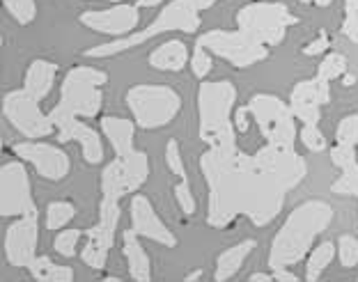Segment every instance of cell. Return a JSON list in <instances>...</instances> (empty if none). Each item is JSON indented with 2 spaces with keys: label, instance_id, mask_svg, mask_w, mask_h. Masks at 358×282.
Returning <instances> with one entry per match:
<instances>
[{
  "label": "cell",
  "instance_id": "1",
  "mask_svg": "<svg viewBox=\"0 0 358 282\" xmlns=\"http://www.w3.org/2000/svg\"><path fill=\"white\" fill-rule=\"evenodd\" d=\"M237 131L209 144L200 156L209 200L207 223L223 230L239 216H248L257 228L282 212L287 193L306 179L308 165L294 144L266 142L253 156L237 147Z\"/></svg>",
  "mask_w": 358,
  "mask_h": 282
},
{
  "label": "cell",
  "instance_id": "2",
  "mask_svg": "<svg viewBox=\"0 0 358 282\" xmlns=\"http://www.w3.org/2000/svg\"><path fill=\"white\" fill-rule=\"evenodd\" d=\"M333 221V209L324 200H308L299 205L294 212L287 216V221L275 235L268 253V267L287 269L292 264L301 262L313 248L315 239L329 228Z\"/></svg>",
  "mask_w": 358,
  "mask_h": 282
},
{
  "label": "cell",
  "instance_id": "3",
  "mask_svg": "<svg viewBox=\"0 0 358 282\" xmlns=\"http://www.w3.org/2000/svg\"><path fill=\"white\" fill-rule=\"evenodd\" d=\"M108 80V74L94 67H74L67 71L60 87V101L48 117L55 128L74 117H96L103 103L101 87Z\"/></svg>",
  "mask_w": 358,
  "mask_h": 282
},
{
  "label": "cell",
  "instance_id": "4",
  "mask_svg": "<svg viewBox=\"0 0 358 282\" xmlns=\"http://www.w3.org/2000/svg\"><path fill=\"white\" fill-rule=\"evenodd\" d=\"M198 28H200V12L195 10L189 0H173V3H168L164 10H161V14L145 30L131 32V35H127V37H117L115 42L99 44V46L90 48V51H85L83 55L85 58H110V55L124 53L129 48L141 46L143 42H148L152 37L164 35V32L182 30V32L193 35Z\"/></svg>",
  "mask_w": 358,
  "mask_h": 282
},
{
  "label": "cell",
  "instance_id": "5",
  "mask_svg": "<svg viewBox=\"0 0 358 282\" xmlns=\"http://www.w3.org/2000/svg\"><path fill=\"white\" fill-rule=\"evenodd\" d=\"M237 101V87L230 80H205L198 92L200 138L214 144L223 135L237 131L230 122V110Z\"/></svg>",
  "mask_w": 358,
  "mask_h": 282
},
{
  "label": "cell",
  "instance_id": "6",
  "mask_svg": "<svg viewBox=\"0 0 358 282\" xmlns=\"http://www.w3.org/2000/svg\"><path fill=\"white\" fill-rule=\"evenodd\" d=\"M127 106L141 128H161L177 117L182 99L168 85H134L127 92Z\"/></svg>",
  "mask_w": 358,
  "mask_h": 282
},
{
  "label": "cell",
  "instance_id": "7",
  "mask_svg": "<svg viewBox=\"0 0 358 282\" xmlns=\"http://www.w3.org/2000/svg\"><path fill=\"white\" fill-rule=\"evenodd\" d=\"M299 19L280 3H255L241 7L237 14V26L241 32H246L248 37H253L255 42L264 46L280 44L287 28L294 26Z\"/></svg>",
  "mask_w": 358,
  "mask_h": 282
},
{
  "label": "cell",
  "instance_id": "8",
  "mask_svg": "<svg viewBox=\"0 0 358 282\" xmlns=\"http://www.w3.org/2000/svg\"><path fill=\"white\" fill-rule=\"evenodd\" d=\"M198 46L207 48L209 53L221 55L234 67H250L268 55V46L255 42L241 30H209L198 39Z\"/></svg>",
  "mask_w": 358,
  "mask_h": 282
},
{
  "label": "cell",
  "instance_id": "9",
  "mask_svg": "<svg viewBox=\"0 0 358 282\" xmlns=\"http://www.w3.org/2000/svg\"><path fill=\"white\" fill-rule=\"evenodd\" d=\"M3 112L10 124L26 138H44L55 131L53 119L39 110V101L26 90H12L3 99Z\"/></svg>",
  "mask_w": 358,
  "mask_h": 282
},
{
  "label": "cell",
  "instance_id": "10",
  "mask_svg": "<svg viewBox=\"0 0 358 282\" xmlns=\"http://www.w3.org/2000/svg\"><path fill=\"white\" fill-rule=\"evenodd\" d=\"M37 212L32 198L30 177L26 165L19 161H10L0 170V214L5 216H26Z\"/></svg>",
  "mask_w": 358,
  "mask_h": 282
},
{
  "label": "cell",
  "instance_id": "11",
  "mask_svg": "<svg viewBox=\"0 0 358 282\" xmlns=\"http://www.w3.org/2000/svg\"><path fill=\"white\" fill-rule=\"evenodd\" d=\"M37 239L39 225L37 212L19 216V221L12 223L5 232V257L12 267L28 269L37 257Z\"/></svg>",
  "mask_w": 358,
  "mask_h": 282
},
{
  "label": "cell",
  "instance_id": "12",
  "mask_svg": "<svg viewBox=\"0 0 358 282\" xmlns=\"http://www.w3.org/2000/svg\"><path fill=\"white\" fill-rule=\"evenodd\" d=\"M14 154L32 163L39 177L51 179V181L64 179L71 170L69 156L64 154L62 149L53 147V144H46V142H32V140L19 142V144H14Z\"/></svg>",
  "mask_w": 358,
  "mask_h": 282
},
{
  "label": "cell",
  "instance_id": "13",
  "mask_svg": "<svg viewBox=\"0 0 358 282\" xmlns=\"http://www.w3.org/2000/svg\"><path fill=\"white\" fill-rule=\"evenodd\" d=\"M78 21L83 23L85 28L101 32V35H110V37H127L131 35L134 28L141 21V14H138L136 5H124L117 3L110 10H92V12H83L78 16Z\"/></svg>",
  "mask_w": 358,
  "mask_h": 282
},
{
  "label": "cell",
  "instance_id": "14",
  "mask_svg": "<svg viewBox=\"0 0 358 282\" xmlns=\"http://www.w3.org/2000/svg\"><path fill=\"white\" fill-rule=\"evenodd\" d=\"M131 230L138 237L157 241V244L166 246V248L177 246L175 235L166 228V223L159 218L157 212H154L152 202L145 195H141V193L134 195V200H131Z\"/></svg>",
  "mask_w": 358,
  "mask_h": 282
},
{
  "label": "cell",
  "instance_id": "15",
  "mask_svg": "<svg viewBox=\"0 0 358 282\" xmlns=\"http://www.w3.org/2000/svg\"><path fill=\"white\" fill-rule=\"evenodd\" d=\"M55 140L58 142H78L83 147V156L90 165H96L103 161V144H101V135L94 131L92 126H87L78 119H67L55 128Z\"/></svg>",
  "mask_w": 358,
  "mask_h": 282
},
{
  "label": "cell",
  "instance_id": "16",
  "mask_svg": "<svg viewBox=\"0 0 358 282\" xmlns=\"http://www.w3.org/2000/svg\"><path fill=\"white\" fill-rule=\"evenodd\" d=\"M115 225H108L103 221H96V225H92L90 230H85V246L80 251V260L83 264H87L90 269H103L106 262H108V253L113 248V241H115Z\"/></svg>",
  "mask_w": 358,
  "mask_h": 282
},
{
  "label": "cell",
  "instance_id": "17",
  "mask_svg": "<svg viewBox=\"0 0 358 282\" xmlns=\"http://www.w3.org/2000/svg\"><path fill=\"white\" fill-rule=\"evenodd\" d=\"M136 122L124 117H101V131L106 138L110 140L113 149H115L117 158H127L134 154V133Z\"/></svg>",
  "mask_w": 358,
  "mask_h": 282
},
{
  "label": "cell",
  "instance_id": "18",
  "mask_svg": "<svg viewBox=\"0 0 358 282\" xmlns=\"http://www.w3.org/2000/svg\"><path fill=\"white\" fill-rule=\"evenodd\" d=\"M55 76H58V64L48 60H35L23 76V90L35 96L37 101H42L51 94Z\"/></svg>",
  "mask_w": 358,
  "mask_h": 282
},
{
  "label": "cell",
  "instance_id": "19",
  "mask_svg": "<svg viewBox=\"0 0 358 282\" xmlns=\"http://www.w3.org/2000/svg\"><path fill=\"white\" fill-rule=\"evenodd\" d=\"M122 251H124L129 273L136 282H150L152 280V264L150 255L145 253V248L138 241V235L134 230H124L122 235Z\"/></svg>",
  "mask_w": 358,
  "mask_h": 282
},
{
  "label": "cell",
  "instance_id": "20",
  "mask_svg": "<svg viewBox=\"0 0 358 282\" xmlns=\"http://www.w3.org/2000/svg\"><path fill=\"white\" fill-rule=\"evenodd\" d=\"M186 62H189V48L179 39H170L150 53V67L159 71H182Z\"/></svg>",
  "mask_w": 358,
  "mask_h": 282
},
{
  "label": "cell",
  "instance_id": "21",
  "mask_svg": "<svg viewBox=\"0 0 358 282\" xmlns=\"http://www.w3.org/2000/svg\"><path fill=\"white\" fill-rule=\"evenodd\" d=\"M287 108H289L287 103L280 101L278 96H273V94H255L248 103V112L255 117L262 135L268 133V128L273 126L275 119H278Z\"/></svg>",
  "mask_w": 358,
  "mask_h": 282
},
{
  "label": "cell",
  "instance_id": "22",
  "mask_svg": "<svg viewBox=\"0 0 358 282\" xmlns=\"http://www.w3.org/2000/svg\"><path fill=\"white\" fill-rule=\"evenodd\" d=\"M253 248H255V241L246 239V241H241V244L232 246L230 251H225L221 257H218V262H216L214 278L218 282H223V280H230L232 276H237V271L241 269L243 260H246V257L253 253Z\"/></svg>",
  "mask_w": 358,
  "mask_h": 282
},
{
  "label": "cell",
  "instance_id": "23",
  "mask_svg": "<svg viewBox=\"0 0 358 282\" xmlns=\"http://www.w3.org/2000/svg\"><path fill=\"white\" fill-rule=\"evenodd\" d=\"M329 101H331V87L327 80L320 78L301 80L289 96V106H296V103H317V106H324Z\"/></svg>",
  "mask_w": 358,
  "mask_h": 282
},
{
  "label": "cell",
  "instance_id": "24",
  "mask_svg": "<svg viewBox=\"0 0 358 282\" xmlns=\"http://www.w3.org/2000/svg\"><path fill=\"white\" fill-rule=\"evenodd\" d=\"M127 193H129V184L124 175V163H122V158H115L101 172V195L110 200H122Z\"/></svg>",
  "mask_w": 358,
  "mask_h": 282
},
{
  "label": "cell",
  "instance_id": "25",
  "mask_svg": "<svg viewBox=\"0 0 358 282\" xmlns=\"http://www.w3.org/2000/svg\"><path fill=\"white\" fill-rule=\"evenodd\" d=\"M333 257H336V246H333L331 241H324L322 246H317L313 251V255H310V260H308L306 280L315 282L324 273V269H327L329 264L333 262Z\"/></svg>",
  "mask_w": 358,
  "mask_h": 282
},
{
  "label": "cell",
  "instance_id": "26",
  "mask_svg": "<svg viewBox=\"0 0 358 282\" xmlns=\"http://www.w3.org/2000/svg\"><path fill=\"white\" fill-rule=\"evenodd\" d=\"M76 216V207L71 202H51L46 209V230H60Z\"/></svg>",
  "mask_w": 358,
  "mask_h": 282
},
{
  "label": "cell",
  "instance_id": "27",
  "mask_svg": "<svg viewBox=\"0 0 358 282\" xmlns=\"http://www.w3.org/2000/svg\"><path fill=\"white\" fill-rule=\"evenodd\" d=\"M347 71V58L343 53H331L324 58V62L320 64V69H317V78L320 80H336L340 78Z\"/></svg>",
  "mask_w": 358,
  "mask_h": 282
},
{
  "label": "cell",
  "instance_id": "28",
  "mask_svg": "<svg viewBox=\"0 0 358 282\" xmlns=\"http://www.w3.org/2000/svg\"><path fill=\"white\" fill-rule=\"evenodd\" d=\"M5 10L14 16V21H19L21 26H28V23L35 21L37 16V3L35 0H3Z\"/></svg>",
  "mask_w": 358,
  "mask_h": 282
},
{
  "label": "cell",
  "instance_id": "29",
  "mask_svg": "<svg viewBox=\"0 0 358 282\" xmlns=\"http://www.w3.org/2000/svg\"><path fill=\"white\" fill-rule=\"evenodd\" d=\"M331 193L336 195H356L358 198V163L343 168L340 179L331 186Z\"/></svg>",
  "mask_w": 358,
  "mask_h": 282
},
{
  "label": "cell",
  "instance_id": "30",
  "mask_svg": "<svg viewBox=\"0 0 358 282\" xmlns=\"http://www.w3.org/2000/svg\"><path fill=\"white\" fill-rule=\"evenodd\" d=\"M80 237H83V230H62L53 241L55 253H60L62 257H74Z\"/></svg>",
  "mask_w": 358,
  "mask_h": 282
},
{
  "label": "cell",
  "instance_id": "31",
  "mask_svg": "<svg viewBox=\"0 0 358 282\" xmlns=\"http://www.w3.org/2000/svg\"><path fill=\"white\" fill-rule=\"evenodd\" d=\"M336 140L340 144H358V115H347L345 119H340V124L336 128Z\"/></svg>",
  "mask_w": 358,
  "mask_h": 282
},
{
  "label": "cell",
  "instance_id": "32",
  "mask_svg": "<svg viewBox=\"0 0 358 282\" xmlns=\"http://www.w3.org/2000/svg\"><path fill=\"white\" fill-rule=\"evenodd\" d=\"M338 255H340V264L347 269H352L358 264V239L352 235L340 237L338 241Z\"/></svg>",
  "mask_w": 358,
  "mask_h": 282
},
{
  "label": "cell",
  "instance_id": "33",
  "mask_svg": "<svg viewBox=\"0 0 358 282\" xmlns=\"http://www.w3.org/2000/svg\"><path fill=\"white\" fill-rule=\"evenodd\" d=\"M343 32L358 44V0H345V21Z\"/></svg>",
  "mask_w": 358,
  "mask_h": 282
},
{
  "label": "cell",
  "instance_id": "34",
  "mask_svg": "<svg viewBox=\"0 0 358 282\" xmlns=\"http://www.w3.org/2000/svg\"><path fill=\"white\" fill-rule=\"evenodd\" d=\"M211 67H214V60H211V53L207 51V48H202L195 44V51H193V58H191V69L193 74L198 78H205Z\"/></svg>",
  "mask_w": 358,
  "mask_h": 282
},
{
  "label": "cell",
  "instance_id": "35",
  "mask_svg": "<svg viewBox=\"0 0 358 282\" xmlns=\"http://www.w3.org/2000/svg\"><path fill=\"white\" fill-rule=\"evenodd\" d=\"M166 161H168V168L173 170L179 181H189V175H186V168H184V161L182 154H179V142L177 140H170L168 147H166Z\"/></svg>",
  "mask_w": 358,
  "mask_h": 282
},
{
  "label": "cell",
  "instance_id": "36",
  "mask_svg": "<svg viewBox=\"0 0 358 282\" xmlns=\"http://www.w3.org/2000/svg\"><path fill=\"white\" fill-rule=\"evenodd\" d=\"M299 138L303 140V144L310 151H322L327 149V138L322 135V131L317 128V124H303V128H301Z\"/></svg>",
  "mask_w": 358,
  "mask_h": 282
},
{
  "label": "cell",
  "instance_id": "37",
  "mask_svg": "<svg viewBox=\"0 0 358 282\" xmlns=\"http://www.w3.org/2000/svg\"><path fill=\"white\" fill-rule=\"evenodd\" d=\"M175 200H177V205L182 207V212L186 216L195 214V198H193V193H191L189 181H179L177 184V186H175Z\"/></svg>",
  "mask_w": 358,
  "mask_h": 282
},
{
  "label": "cell",
  "instance_id": "38",
  "mask_svg": "<svg viewBox=\"0 0 358 282\" xmlns=\"http://www.w3.org/2000/svg\"><path fill=\"white\" fill-rule=\"evenodd\" d=\"M331 161L336 163L340 170L347 165L356 163V147H352V144H336V147L331 149Z\"/></svg>",
  "mask_w": 358,
  "mask_h": 282
},
{
  "label": "cell",
  "instance_id": "39",
  "mask_svg": "<svg viewBox=\"0 0 358 282\" xmlns=\"http://www.w3.org/2000/svg\"><path fill=\"white\" fill-rule=\"evenodd\" d=\"M71 280H74V269L60 267V264H51L42 278V282H71Z\"/></svg>",
  "mask_w": 358,
  "mask_h": 282
},
{
  "label": "cell",
  "instance_id": "40",
  "mask_svg": "<svg viewBox=\"0 0 358 282\" xmlns=\"http://www.w3.org/2000/svg\"><path fill=\"white\" fill-rule=\"evenodd\" d=\"M329 48V37H327V32H322L320 37L315 39V42H310L306 48H303V53L306 55H320V53H324Z\"/></svg>",
  "mask_w": 358,
  "mask_h": 282
},
{
  "label": "cell",
  "instance_id": "41",
  "mask_svg": "<svg viewBox=\"0 0 358 282\" xmlns=\"http://www.w3.org/2000/svg\"><path fill=\"white\" fill-rule=\"evenodd\" d=\"M237 133H248V106H241L239 110H237Z\"/></svg>",
  "mask_w": 358,
  "mask_h": 282
},
{
  "label": "cell",
  "instance_id": "42",
  "mask_svg": "<svg viewBox=\"0 0 358 282\" xmlns=\"http://www.w3.org/2000/svg\"><path fill=\"white\" fill-rule=\"evenodd\" d=\"M273 280H280V282H299V276L289 273L287 269H275L273 271Z\"/></svg>",
  "mask_w": 358,
  "mask_h": 282
},
{
  "label": "cell",
  "instance_id": "43",
  "mask_svg": "<svg viewBox=\"0 0 358 282\" xmlns=\"http://www.w3.org/2000/svg\"><path fill=\"white\" fill-rule=\"evenodd\" d=\"M189 3H191L198 12H202V10H207V7H211L214 3H218V0H189Z\"/></svg>",
  "mask_w": 358,
  "mask_h": 282
},
{
  "label": "cell",
  "instance_id": "44",
  "mask_svg": "<svg viewBox=\"0 0 358 282\" xmlns=\"http://www.w3.org/2000/svg\"><path fill=\"white\" fill-rule=\"evenodd\" d=\"M273 280V273L268 276V273H253L250 276V282H271Z\"/></svg>",
  "mask_w": 358,
  "mask_h": 282
},
{
  "label": "cell",
  "instance_id": "45",
  "mask_svg": "<svg viewBox=\"0 0 358 282\" xmlns=\"http://www.w3.org/2000/svg\"><path fill=\"white\" fill-rule=\"evenodd\" d=\"M161 5V0H138L136 7H157Z\"/></svg>",
  "mask_w": 358,
  "mask_h": 282
},
{
  "label": "cell",
  "instance_id": "46",
  "mask_svg": "<svg viewBox=\"0 0 358 282\" xmlns=\"http://www.w3.org/2000/svg\"><path fill=\"white\" fill-rule=\"evenodd\" d=\"M313 3H315V5H320V7H329V5L333 3V0H313Z\"/></svg>",
  "mask_w": 358,
  "mask_h": 282
},
{
  "label": "cell",
  "instance_id": "47",
  "mask_svg": "<svg viewBox=\"0 0 358 282\" xmlns=\"http://www.w3.org/2000/svg\"><path fill=\"white\" fill-rule=\"evenodd\" d=\"M202 276V273L200 271H195V273H191V276H186V280H198Z\"/></svg>",
  "mask_w": 358,
  "mask_h": 282
},
{
  "label": "cell",
  "instance_id": "48",
  "mask_svg": "<svg viewBox=\"0 0 358 282\" xmlns=\"http://www.w3.org/2000/svg\"><path fill=\"white\" fill-rule=\"evenodd\" d=\"M108 3H120V0H108Z\"/></svg>",
  "mask_w": 358,
  "mask_h": 282
},
{
  "label": "cell",
  "instance_id": "49",
  "mask_svg": "<svg viewBox=\"0 0 358 282\" xmlns=\"http://www.w3.org/2000/svg\"><path fill=\"white\" fill-rule=\"evenodd\" d=\"M301 3H308V0H301Z\"/></svg>",
  "mask_w": 358,
  "mask_h": 282
}]
</instances>
